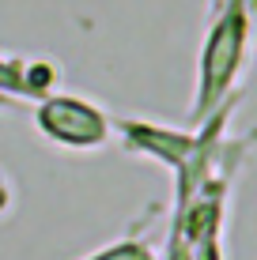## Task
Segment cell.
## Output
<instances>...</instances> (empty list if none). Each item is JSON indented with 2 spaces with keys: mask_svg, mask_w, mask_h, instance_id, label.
I'll list each match as a JSON object with an SVG mask.
<instances>
[{
  "mask_svg": "<svg viewBox=\"0 0 257 260\" xmlns=\"http://www.w3.org/2000/svg\"><path fill=\"white\" fill-rule=\"evenodd\" d=\"M238 53H242V15H227L219 30L212 34V46L205 53V94H201L205 106H212L223 94V87L231 83Z\"/></svg>",
  "mask_w": 257,
  "mask_h": 260,
  "instance_id": "6da1fadb",
  "label": "cell"
}]
</instances>
